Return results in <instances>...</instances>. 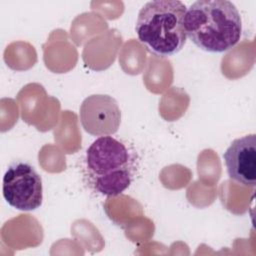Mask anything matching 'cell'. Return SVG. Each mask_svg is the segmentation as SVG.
<instances>
[{
	"mask_svg": "<svg viewBox=\"0 0 256 256\" xmlns=\"http://www.w3.org/2000/svg\"><path fill=\"white\" fill-rule=\"evenodd\" d=\"M83 129L94 136H109L116 133L121 123V111L117 101L105 94L86 97L79 111Z\"/></svg>",
	"mask_w": 256,
	"mask_h": 256,
	"instance_id": "obj_5",
	"label": "cell"
},
{
	"mask_svg": "<svg viewBox=\"0 0 256 256\" xmlns=\"http://www.w3.org/2000/svg\"><path fill=\"white\" fill-rule=\"evenodd\" d=\"M186 5L178 0H154L139 11L135 32L152 54L169 57L182 50L187 35L184 27Z\"/></svg>",
	"mask_w": 256,
	"mask_h": 256,
	"instance_id": "obj_3",
	"label": "cell"
},
{
	"mask_svg": "<svg viewBox=\"0 0 256 256\" xmlns=\"http://www.w3.org/2000/svg\"><path fill=\"white\" fill-rule=\"evenodd\" d=\"M184 27L187 38L210 53H222L233 48L242 35L240 13L228 0L192 3L186 9Z\"/></svg>",
	"mask_w": 256,
	"mask_h": 256,
	"instance_id": "obj_1",
	"label": "cell"
},
{
	"mask_svg": "<svg viewBox=\"0 0 256 256\" xmlns=\"http://www.w3.org/2000/svg\"><path fill=\"white\" fill-rule=\"evenodd\" d=\"M85 171L96 192L108 197L118 196L134 180L135 154L124 142L111 135L100 136L86 150Z\"/></svg>",
	"mask_w": 256,
	"mask_h": 256,
	"instance_id": "obj_2",
	"label": "cell"
},
{
	"mask_svg": "<svg viewBox=\"0 0 256 256\" xmlns=\"http://www.w3.org/2000/svg\"><path fill=\"white\" fill-rule=\"evenodd\" d=\"M230 179L254 187L256 184V135L249 134L232 141L223 154Z\"/></svg>",
	"mask_w": 256,
	"mask_h": 256,
	"instance_id": "obj_6",
	"label": "cell"
},
{
	"mask_svg": "<svg viewBox=\"0 0 256 256\" xmlns=\"http://www.w3.org/2000/svg\"><path fill=\"white\" fill-rule=\"evenodd\" d=\"M2 192L6 202L17 210H35L43 201L41 176L32 165L15 162L3 176Z\"/></svg>",
	"mask_w": 256,
	"mask_h": 256,
	"instance_id": "obj_4",
	"label": "cell"
}]
</instances>
